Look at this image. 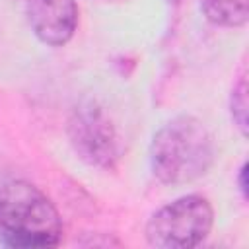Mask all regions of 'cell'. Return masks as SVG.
Instances as JSON below:
<instances>
[{"label": "cell", "instance_id": "cell-7", "mask_svg": "<svg viewBox=\"0 0 249 249\" xmlns=\"http://www.w3.org/2000/svg\"><path fill=\"white\" fill-rule=\"evenodd\" d=\"M230 115L237 130L245 136L247 134V78L241 72L231 88L230 93Z\"/></svg>", "mask_w": 249, "mask_h": 249}, {"label": "cell", "instance_id": "cell-6", "mask_svg": "<svg viewBox=\"0 0 249 249\" xmlns=\"http://www.w3.org/2000/svg\"><path fill=\"white\" fill-rule=\"evenodd\" d=\"M202 16L220 27H243L249 19V0H198Z\"/></svg>", "mask_w": 249, "mask_h": 249}, {"label": "cell", "instance_id": "cell-3", "mask_svg": "<svg viewBox=\"0 0 249 249\" xmlns=\"http://www.w3.org/2000/svg\"><path fill=\"white\" fill-rule=\"evenodd\" d=\"M214 208L202 195L179 196L158 208L146 222V241L158 249H191L212 231Z\"/></svg>", "mask_w": 249, "mask_h": 249}, {"label": "cell", "instance_id": "cell-8", "mask_svg": "<svg viewBox=\"0 0 249 249\" xmlns=\"http://www.w3.org/2000/svg\"><path fill=\"white\" fill-rule=\"evenodd\" d=\"M245 175H247V165L243 163L239 167V173H237V183H239V191H241V196L247 198V181H245Z\"/></svg>", "mask_w": 249, "mask_h": 249}, {"label": "cell", "instance_id": "cell-9", "mask_svg": "<svg viewBox=\"0 0 249 249\" xmlns=\"http://www.w3.org/2000/svg\"><path fill=\"white\" fill-rule=\"evenodd\" d=\"M171 2H181V0H171Z\"/></svg>", "mask_w": 249, "mask_h": 249}, {"label": "cell", "instance_id": "cell-1", "mask_svg": "<svg viewBox=\"0 0 249 249\" xmlns=\"http://www.w3.org/2000/svg\"><path fill=\"white\" fill-rule=\"evenodd\" d=\"M150 169L163 185H187L214 163L216 144L206 124L193 115L167 121L150 142Z\"/></svg>", "mask_w": 249, "mask_h": 249}, {"label": "cell", "instance_id": "cell-4", "mask_svg": "<svg viewBox=\"0 0 249 249\" xmlns=\"http://www.w3.org/2000/svg\"><path fill=\"white\" fill-rule=\"evenodd\" d=\"M66 134L74 154L103 171L115 169L121 160V140L105 107L93 99H80L66 121Z\"/></svg>", "mask_w": 249, "mask_h": 249}, {"label": "cell", "instance_id": "cell-5", "mask_svg": "<svg viewBox=\"0 0 249 249\" xmlns=\"http://www.w3.org/2000/svg\"><path fill=\"white\" fill-rule=\"evenodd\" d=\"M25 19L33 35L49 47H64L78 29L76 0H25Z\"/></svg>", "mask_w": 249, "mask_h": 249}, {"label": "cell", "instance_id": "cell-2", "mask_svg": "<svg viewBox=\"0 0 249 249\" xmlns=\"http://www.w3.org/2000/svg\"><path fill=\"white\" fill-rule=\"evenodd\" d=\"M64 224L54 202L33 183L12 179L0 185V241L16 249L56 247Z\"/></svg>", "mask_w": 249, "mask_h": 249}]
</instances>
